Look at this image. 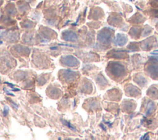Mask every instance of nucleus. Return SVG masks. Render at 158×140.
Masks as SVG:
<instances>
[{
	"label": "nucleus",
	"mask_w": 158,
	"mask_h": 140,
	"mask_svg": "<svg viewBox=\"0 0 158 140\" xmlns=\"http://www.w3.org/2000/svg\"><path fill=\"white\" fill-rule=\"evenodd\" d=\"M107 70L114 76L121 77L123 76L125 73V68L124 66L118 62H110L108 64Z\"/></svg>",
	"instance_id": "nucleus-1"
},
{
	"label": "nucleus",
	"mask_w": 158,
	"mask_h": 140,
	"mask_svg": "<svg viewBox=\"0 0 158 140\" xmlns=\"http://www.w3.org/2000/svg\"><path fill=\"white\" fill-rule=\"evenodd\" d=\"M112 36V30L110 28H105L102 30L98 35V41L104 44H108L110 42Z\"/></svg>",
	"instance_id": "nucleus-2"
},
{
	"label": "nucleus",
	"mask_w": 158,
	"mask_h": 140,
	"mask_svg": "<svg viewBox=\"0 0 158 140\" xmlns=\"http://www.w3.org/2000/svg\"><path fill=\"white\" fill-rule=\"evenodd\" d=\"M157 46V43L156 39L154 37H151L143 41L141 44V46L143 50L148 51L152 49L154 47Z\"/></svg>",
	"instance_id": "nucleus-3"
},
{
	"label": "nucleus",
	"mask_w": 158,
	"mask_h": 140,
	"mask_svg": "<svg viewBox=\"0 0 158 140\" xmlns=\"http://www.w3.org/2000/svg\"><path fill=\"white\" fill-rule=\"evenodd\" d=\"M61 58H62L61 59L62 63L65 65H67L69 67L76 66L79 63L78 60L75 57L71 55L65 56Z\"/></svg>",
	"instance_id": "nucleus-4"
},
{
	"label": "nucleus",
	"mask_w": 158,
	"mask_h": 140,
	"mask_svg": "<svg viewBox=\"0 0 158 140\" xmlns=\"http://www.w3.org/2000/svg\"><path fill=\"white\" fill-rule=\"evenodd\" d=\"M146 71L152 78H158V64H149L146 67Z\"/></svg>",
	"instance_id": "nucleus-5"
},
{
	"label": "nucleus",
	"mask_w": 158,
	"mask_h": 140,
	"mask_svg": "<svg viewBox=\"0 0 158 140\" xmlns=\"http://www.w3.org/2000/svg\"><path fill=\"white\" fill-rule=\"evenodd\" d=\"M127 37L126 35L123 34H120L118 33L116 36V37L114 39V43L115 45L116 46H122L125 45L127 42Z\"/></svg>",
	"instance_id": "nucleus-6"
},
{
	"label": "nucleus",
	"mask_w": 158,
	"mask_h": 140,
	"mask_svg": "<svg viewBox=\"0 0 158 140\" xmlns=\"http://www.w3.org/2000/svg\"><path fill=\"white\" fill-rule=\"evenodd\" d=\"M62 75L63 77L67 80V81H71L74 80L76 78L77 73L75 72H73L71 70L67 69V70H64L62 72Z\"/></svg>",
	"instance_id": "nucleus-7"
},
{
	"label": "nucleus",
	"mask_w": 158,
	"mask_h": 140,
	"mask_svg": "<svg viewBox=\"0 0 158 140\" xmlns=\"http://www.w3.org/2000/svg\"><path fill=\"white\" fill-rule=\"evenodd\" d=\"M126 93L128 96L133 97H136L140 94V91L136 87L131 84L127 88Z\"/></svg>",
	"instance_id": "nucleus-8"
},
{
	"label": "nucleus",
	"mask_w": 158,
	"mask_h": 140,
	"mask_svg": "<svg viewBox=\"0 0 158 140\" xmlns=\"http://www.w3.org/2000/svg\"><path fill=\"white\" fill-rule=\"evenodd\" d=\"M77 35L73 31H66L63 33V38L68 41H75L77 39Z\"/></svg>",
	"instance_id": "nucleus-9"
},
{
	"label": "nucleus",
	"mask_w": 158,
	"mask_h": 140,
	"mask_svg": "<svg viewBox=\"0 0 158 140\" xmlns=\"http://www.w3.org/2000/svg\"><path fill=\"white\" fill-rule=\"evenodd\" d=\"M109 53V57H114L115 59H124L128 56L126 53L119 51H114Z\"/></svg>",
	"instance_id": "nucleus-10"
},
{
	"label": "nucleus",
	"mask_w": 158,
	"mask_h": 140,
	"mask_svg": "<svg viewBox=\"0 0 158 140\" xmlns=\"http://www.w3.org/2000/svg\"><path fill=\"white\" fill-rule=\"evenodd\" d=\"M133 80L141 86H144L147 83L146 78L141 75H137L135 76Z\"/></svg>",
	"instance_id": "nucleus-11"
},
{
	"label": "nucleus",
	"mask_w": 158,
	"mask_h": 140,
	"mask_svg": "<svg viewBox=\"0 0 158 140\" xmlns=\"http://www.w3.org/2000/svg\"><path fill=\"white\" fill-rule=\"evenodd\" d=\"M134 102L133 101H127L124 102V103L123 104V108L124 109V110L126 111H130V110H132L133 109H135V105H134Z\"/></svg>",
	"instance_id": "nucleus-12"
},
{
	"label": "nucleus",
	"mask_w": 158,
	"mask_h": 140,
	"mask_svg": "<svg viewBox=\"0 0 158 140\" xmlns=\"http://www.w3.org/2000/svg\"><path fill=\"white\" fill-rule=\"evenodd\" d=\"M147 93H148V94L151 97H152V98L153 97L156 99L158 98V89L156 87H154V86L150 87V88L148 90Z\"/></svg>",
	"instance_id": "nucleus-13"
},
{
	"label": "nucleus",
	"mask_w": 158,
	"mask_h": 140,
	"mask_svg": "<svg viewBox=\"0 0 158 140\" xmlns=\"http://www.w3.org/2000/svg\"><path fill=\"white\" fill-rule=\"evenodd\" d=\"M154 109H155V104L152 102L149 101L148 103V105H147L146 115H150L154 111Z\"/></svg>",
	"instance_id": "nucleus-14"
},
{
	"label": "nucleus",
	"mask_w": 158,
	"mask_h": 140,
	"mask_svg": "<svg viewBox=\"0 0 158 140\" xmlns=\"http://www.w3.org/2000/svg\"><path fill=\"white\" fill-rule=\"evenodd\" d=\"M96 81L98 82V84H99L101 86H104L107 84V80H106V78L102 75H99L98 76H97V78H96Z\"/></svg>",
	"instance_id": "nucleus-15"
},
{
	"label": "nucleus",
	"mask_w": 158,
	"mask_h": 140,
	"mask_svg": "<svg viewBox=\"0 0 158 140\" xmlns=\"http://www.w3.org/2000/svg\"><path fill=\"white\" fill-rule=\"evenodd\" d=\"M128 49H130L131 50V51H138V45L136 44V43H131L128 46H127Z\"/></svg>",
	"instance_id": "nucleus-16"
},
{
	"label": "nucleus",
	"mask_w": 158,
	"mask_h": 140,
	"mask_svg": "<svg viewBox=\"0 0 158 140\" xmlns=\"http://www.w3.org/2000/svg\"><path fill=\"white\" fill-rule=\"evenodd\" d=\"M139 33V29L138 28H132L131 30L130 31V34L132 37H135L137 36L138 33Z\"/></svg>",
	"instance_id": "nucleus-17"
},
{
	"label": "nucleus",
	"mask_w": 158,
	"mask_h": 140,
	"mask_svg": "<svg viewBox=\"0 0 158 140\" xmlns=\"http://www.w3.org/2000/svg\"><path fill=\"white\" fill-rule=\"evenodd\" d=\"M61 121H62V122L65 126H67V127H69L70 129H71V130H73V131H76V128H75L74 126H73L70 124V123L69 121H67V120H62Z\"/></svg>",
	"instance_id": "nucleus-18"
},
{
	"label": "nucleus",
	"mask_w": 158,
	"mask_h": 140,
	"mask_svg": "<svg viewBox=\"0 0 158 140\" xmlns=\"http://www.w3.org/2000/svg\"><path fill=\"white\" fill-rule=\"evenodd\" d=\"M151 31V28L149 27H146L144 29V31L143 33V36H145L146 35H148V34H149V33Z\"/></svg>",
	"instance_id": "nucleus-19"
},
{
	"label": "nucleus",
	"mask_w": 158,
	"mask_h": 140,
	"mask_svg": "<svg viewBox=\"0 0 158 140\" xmlns=\"http://www.w3.org/2000/svg\"><path fill=\"white\" fill-rule=\"evenodd\" d=\"M9 110V107L7 106V105H4V109H3V111H2V113H3V115L4 117H6L7 115Z\"/></svg>",
	"instance_id": "nucleus-20"
},
{
	"label": "nucleus",
	"mask_w": 158,
	"mask_h": 140,
	"mask_svg": "<svg viewBox=\"0 0 158 140\" xmlns=\"http://www.w3.org/2000/svg\"><path fill=\"white\" fill-rule=\"evenodd\" d=\"M59 45H62V46H69V47H76V46L72 45V44H59Z\"/></svg>",
	"instance_id": "nucleus-21"
},
{
	"label": "nucleus",
	"mask_w": 158,
	"mask_h": 140,
	"mask_svg": "<svg viewBox=\"0 0 158 140\" xmlns=\"http://www.w3.org/2000/svg\"><path fill=\"white\" fill-rule=\"evenodd\" d=\"M11 104H12V106H13L14 107H15V109H18V105H17V104H15L14 102L11 101Z\"/></svg>",
	"instance_id": "nucleus-22"
},
{
	"label": "nucleus",
	"mask_w": 158,
	"mask_h": 140,
	"mask_svg": "<svg viewBox=\"0 0 158 140\" xmlns=\"http://www.w3.org/2000/svg\"><path fill=\"white\" fill-rule=\"evenodd\" d=\"M6 84H7V85H9V86H10L11 88H12H12H14V84H11V83H9V82H4Z\"/></svg>",
	"instance_id": "nucleus-23"
},
{
	"label": "nucleus",
	"mask_w": 158,
	"mask_h": 140,
	"mask_svg": "<svg viewBox=\"0 0 158 140\" xmlns=\"http://www.w3.org/2000/svg\"><path fill=\"white\" fill-rule=\"evenodd\" d=\"M4 90L6 92V93L7 94H9V95H10V96H14V94H12V93H10L8 90H6V88H4Z\"/></svg>",
	"instance_id": "nucleus-24"
},
{
	"label": "nucleus",
	"mask_w": 158,
	"mask_h": 140,
	"mask_svg": "<svg viewBox=\"0 0 158 140\" xmlns=\"http://www.w3.org/2000/svg\"><path fill=\"white\" fill-rule=\"evenodd\" d=\"M51 49H52V50L57 49V47H56V46H54V47H51Z\"/></svg>",
	"instance_id": "nucleus-25"
},
{
	"label": "nucleus",
	"mask_w": 158,
	"mask_h": 140,
	"mask_svg": "<svg viewBox=\"0 0 158 140\" xmlns=\"http://www.w3.org/2000/svg\"><path fill=\"white\" fill-rule=\"evenodd\" d=\"M158 51V50H156V51Z\"/></svg>",
	"instance_id": "nucleus-26"
},
{
	"label": "nucleus",
	"mask_w": 158,
	"mask_h": 140,
	"mask_svg": "<svg viewBox=\"0 0 158 140\" xmlns=\"http://www.w3.org/2000/svg\"><path fill=\"white\" fill-rule=\"evenodd\" d=\"M157 28H158V26H157Z\"/></svg>",
	"instance_id": "nucleus-27"
}]
</instances>
